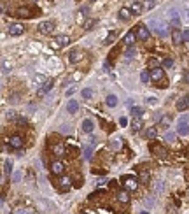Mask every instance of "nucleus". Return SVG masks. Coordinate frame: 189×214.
<instances>
[{
	"label": "nucleus",
	"mask_w": 189,
	"mask_h": 214,
	"mask_svg": "<svg viewBox=\"0 0 189 214\" xmlns=\"http://www.w3.org/2000/svg\"><path fill=\"white\" fill-rule=\"evenodd\" d=\"M67 111H68L70 114H74L79 111V102L77 100H68V104H67Z\"/></svg>",
	"instance_id": "15"
},
{
	"label": "nucleus",
	"mask_w": 189,
	"mask_h": 214,
	"mask_svg": "<svg viewBox=\"0 0 189 214\" xmlns=\"http://www.w3.org/2000/svg\"><path fill=\"white\" fill-rule=\"evenodd\" d=\"M151 79H152L154 83H159V81H163V77H165V70L161 69V67H154V69H151Z\"/></svg>",
	"instance_id": "4"
},
{
	"label": "nucleus",
	"mask_w": 189,
	"mask_h": 214,
	"mask_svg": "<svg viewBox=\"0 0 189 214\" xmlns=\"http://www.w3.org/2000/svg\"><path fill=\"white\" fill-rule=\"evenodd\" d=\"M138 179H140V183H142V184H149V172H147V170H140Z\"/></svg>",
	"instance_id": "25"
},
{
	"label": "nucleus",
	"mask_w": 189,
	"mask_h": 214,
	"mask_svg": "<svg viewBox=\"0 0 189 214\" xmlns=\"http://www.w3.org/2000/svg\"><path fill=\"white\" fill-rule=\"evenodd\" d=\"M81 58H82V53H81V51H77V49H72V51H70V53H68V60H70V62H72V63H77V62H79Z\"/></svg>",
	"instance_id": "12"
},
{
	"label": "nucleus",
	"mask_w": 189,
	"mask_h": 214,
	"mask_svg": "<svg viewBox=\"0 0 189 214\" xmlns=\"http://www.w3.org/2000/svg\"><path fill=\"white\" fill-rule=\"evenodd\" d=\"M168 16H170V25H172V27H179V25H180V18L175 14L173 11H172Z\"/></svg>",
	"instance_id": "23"
},
{
	"label": "nucleus",
	"mask_w": 189,
	"mask_h": 214,
	"mask_svg": "<svg viewBox=\"0 0 189 214\" xmlns=\"http://www.w3.org/2000/svg\"><path fill=\"white\" fill-rule=\"evenodd\" d=\"M140 127H142V121H140L138 118H137V119L133 121V132H138V130H140Z\"/></svg>",
	"instance_id": "37"
},
{
	"label": "nucleus",
	"mask_w": 189,
	"mask_h": 214,
	"mask_svg": "<svg viewBox=\"0 0 189 214\" xmlns=\"http://www.w3.org/2000/svg\"><path fill=\"white\" fill-rule=\"evenodd\" d=\"M96 27V20H88V21L84 23V28L86 30H93Z\"/></svg>",
	"instance_id": "30"
},
{
	"label": "nucleus",
	"mask_w": 189,
	"mask_h": 214,
	"mask_svg": "<svg viewBox=\"0 0 189 214\" xmlns=\"http://www.w3.org/2000/svg\"><path fill=\"white\" fill-rule=\"evenodd\" d=\"M142 9H144V5L138 4V2H135V4L131 5V12H133V14H140V12H142Z\"/></svg>",
	"instance_id": "28"
},
{
	"label": "nucleus",
	"mask_w": 189,
	"mask_h": 214,
	"mask_svg": "<svg viewBox=\"0 0 189 214\" xmlns=\"http://www.w3.org/2000/svg\"><path fill=\"white\" fill-rule=\"evenodd\" d=\"M149 79H151V74H149V72H142V74H140V81H142V83H149Z\"/></svg>",
	"instance_id": "35"
},
{
	"label": "nucleus",
	"mask_w": 189,
	"mask_h": 214,
	"mask_svg": "<svg viewBox=\"0 0 189 214\" xmlns=\"http://www.w3.org/2000/svg\"><path fill=\"white\" fill-rule=\"evenodd\" d=\"M107 105L116 107L117 105V97H116V95H109V97H107Z\"/></svg>",
	"instance_id": "27"
},
{
	"label": "nucleus",
	"mask_w": 189,
	"mask_h": 214,
	"mask_svg": "<svg viewBox=\"0 0 189 214\" xmlns=\"http://www.w3.org/2000/svg\"><path fill=\"white\" fill-rule=\"evenodd\" d=\"M172 65H173V60H172V58H165V60H163V67H172Z\"/></svg>",
	"instance_id": "38"
},
{
	"label": "nucleus",
	"mask_w": 189,
	"mask_h": 214,
	"mask_svg": "<svg viewBox=\"0 0 189 214\" xmlns=\"http://www.w3.org/2000/svg\"><path fill=\"white\" fill-rule=\"evenodd\" d=\"M93 128H95V125H93V121H91V119H84V121H82V130L86 132V134H91V132H93Z\"/></svg>",
	"instance_id": "21"
},
{
	"label": "nucleus",
	"mask_w": 189,
	"mask_h": 214,
	"mask_svg": "<svg viewBox=\"0 0 189 214\" xmlns=\"http://www.w3.org/2000/svg\"><path fill=\"white\" fill-rule=\"evenodd\" d=\"M137 37H138L140 41H147V39H149V30H147L144 25H138V27H137Z\"/></svg>",
	"instance_id": "11"
},
{
	"label": "nucleus",
	"mask_w": 189,
	"mask_h": 214,
	"mask_svg": "<svg viewBox=\"0 0 189 214\" xmlns=\"http://www.w3.org/2000/svg\"><path fill=\"white\" fill-rule=\"evenodd\" d=\"M70 42V39L67 35H56L54 37V41L51 42V46L54 48V49H60V48H65L67 44Z\"/></svg>",
	"instance_id": "2"
},
{
	"label": "nucleus",
	"mask_w": 189,
	"mask_h": 214,
	"mask_svg": "<svg viewBox=\"0 0 189 214\" xmlns=\"http://www.w3.org/2000/svg\"><path fill=\"white\" fill-rule=\"evenodd\" d=\"M130 18H131V11H130V9L123 7L119 11V20H121V21H128Z\"/></svg>",
	"instance_id": "17"
},
{
	"label": "nucleus",
	"mask_w": 189,
	"mask_h": 214,
	"mask_svg": "<svg viewBox=\"0 0 189 214\" xmlns=\"http://www.w3.org/2000/svg\"><path fill=\"white\" fill-rule=\"evenodd\" d=\"M140 214H149V212H147V211H142V212H140Z\"/></svg>",
	"instance_id": "47"
},
{
	"label": "nucleus",
	"mask_w": 189,
	"mask_h": 214,
	"mask_svg": "<svg viewBox=\"0 0 189 214\" xmlns=\"http://www.w3.org/2000/svg\"><path fill=\"white\" fill-rule=\"evenodd\" d=\"M70 183H72V179H70L68 176H63V177L58 179V184H60V190H61V191H68Z\"/></svg>",
	"instance_id": "8"
},
{
	"label": "nucleus",
	"mask_w": 189,
	"mask_h": 214,
	"mask_svg": "<svg viewBox=\"0 0 189 214\" xmlns=\"http://www.w3.org/2000/svg\"><path fill=\"white\" fill-rule=\"evenodd\" d=\"M117 200L121 202V204H128V202H130V195H128V191H126V190L119 191L117 193Z\"/></svg>",
	"instance_id": "20"
},
{
	"label": "nucleus",
	"mask_w": 189,
	"mask_h": 214,
	"mask_svg": "<svg viewBox=\"0 0 189 214\" xmlns=\"http://www.w3.org/2000/svg\"><path fill=\"white\" fill-rule=\"evenodd\" d=\"M156 102H158V100L154 98V97H151V98H147V104H156Z\"/></svg>",
	"instance_id": "44"
},
{
	"label": "nucleus",
	"mask_w": 189,
	"mask_h": 214,
	"mask_svg": "<svg viewBox=\"0 0 189 214\" xmlns=\"http://www.w3.org/2000/svg\"><path fill=\"white\" fill-rule=\"evenodd\" d=\"M89 144H91V146H95V144H96V139H95V137H91V139H89Z\"/></svg>",
	"instance_id": "45"
},
{
	"label": "nucleus",
	"mask_w": 189,
	"mask_h": 214,
	"mask_svg": "<svg viewBox=\"0 0 189 214\" xmlns=\"http://www.w3.org/2000/svg\"><path fill=\"white\" fill-rule=\"evenodd\" d=\"M135 53H137V51H135V48H133V46H130V48H128V49H126V58H133L135 56Z\"/></svg>",
	"instance_id": "33"
},
{
	"label": "nucleus",
	"mask_w": 189,
	"mask_h": 214,
	"mask_svg": "<svg viewBox=\"0 0 189 214\" xmlns=\"http://www.w3.org/2000/svg\"><path fill=\"white\" fill-rule=\"evenodd\" d=\"M63 172H65V165H63L61 162H53V163H51V174L61 176Z\"/></svg>",
	"instance_id": "7"
},
{
	"label": "nucleus",
	"mask_w": 189,
	"mask_h": 214,
	"mask_svg": "<svg viewBox=\"0 0 189 214\" xmlns=\"http://www.w3.org/2000/svg\"><path fill=\"white\" fill-rule=\"evenodd\" d=\"M53 86H54V83H53V81H47V83H44V86H42L40 90L37 91V95H39V97H44V95H46L49 90H53Z\"/></svg>",
	"instance_id": "13"
},
{
	"label": "nucleus",
	"mask_w": 189,
	"mask_h": 214,
	"mask_svg": "<svg viewBox=\"0 0 189 214\" xmlns=\"http://www.w3.org/2000/svg\"><path fill=\"white\" fill-rule=\"evenodd\" d=\"M172 39H173V42H175V44L184 42V35H182V32H180V30H177V28H175L173 32H172Z\"/></svg>",
	"instance_id": "19"
},
{
	"label": "nucleus",
	"mask_w": 189,
	"mask_h": 214,
	"mask_svg": "<svg viewBox=\"0 0 189 214\" xmlns=\"http://www.w3.org/2000/svg\"><path fill=\"white\" fill-rule=\"evenodd\" d=\"M4 172H5L7 176L12 172V162H11V160H7L5 163H4Z\"/></svg>",
	"instance_id": "31"
},
{
	"label": "nucleus",
	"mask_w": 189,
	"mask_h": 214,
	"mask_svg": "<svg viewBox=\"0 0 189 214\" xmlns=\"http://www.w3.org/2000/svg\"><path fill=\"white\" fill-rule=\"evenodd\" d=\"M156 128L154 127H151V128H147L145 130V139H149V141H152V139H156Z\"/></svg>",
	"instance_id": "26"
},
{
	"label": "nucleus",
	"mask_w": 189,
	"mask_h": 214,
	"mask_svg": "<svg viewBox=\"0 0 189 214\" xmlns=\"http://www.w3.org/2000/svg\"><path fill=\"white\" fill-rule=\"evenodd\" d=\"M91 156H93V146L89 144V146H86L82 149V158L88 162V160H91Z\"/></svg>",
	"instance_id": "22"
},
{
	"label": "nucleus",
	"mask_w": 189,
	"mask_h": 214,
	"mask_svg": "<svg viewBox=\"0 0 189 214\" xmlns=\"http://www.w3.org/2000/svg\"><path fill=\"white\" fill-rule=\"evenodd\" d=\"M177 132H179V135H187V134H189L187 121H180V123H179V128H177Z\"/></svg>",
	"instance_id": "18"
},
{
	"label": "nucleus",
	"mask_w": 189,
	"mask_h": 214,
	"mask_svg": "<svg viewBox=\"0 0 189 214\" xmlns=\"http://www.w3.org/2000/svg\"><path fill=\"white\" fill-rule=\"evenodd\" d=\"M175 107H177V111H186V109L189 107V95H184L182 98L177 100Z\"/></svg>",
	"instance_id": "10"
},
{
	"label": "nucleus",
	"mask_w": 189,
	"mask_h": 214,
	"mask_svg": "<svg viewBox=\"0 0 189 214\" xmlns=\"http://www.w3.org/2000/svg\"><path fill=\"white\" fill-rule=\"evenodd\" d=\"M9 146L12 148V149H21L23 148V139L19 135H12L9 139Z\"/></svg>",
	"instance_id": "9"
},
{
	"label": "nucleus",
	"mask_w": 189,
	"mask_h": 214,
	"mask_svg": "<svg viewBox=\"0 0 189 214\" xmlns=\"http://www.w3.org/2000/svg\"><path fill=\"white\" fill-rule=\"evenodd\" d=\"M91 97H93V91H91L89 88H86V90H82V98H86V100H89Z\"/></svg>",
	"instance_id": "34"
},
{
	"label": "nucleus",
	"mask_w": 189,
	"mask_h": 214,
	"mask_svg": "<svg viewBox=\"0 0 189 214\" xmlns=\"http://www.w3.org/2000/svg\"><path fill=\"white\" fill-rule=\"evenodd\" d=\"M182 35H184V42H189V30H184Z\"/></svg>",
	"instance_id": "40"
},
{
	"label": "nucleus",
	"mask_w": 189,
	"mask_h": 214,
	"mask_svg": "<svg viewBox=\"0 0 189 214\" xmlns=\"http://www.w3.org/2000/svg\"><path fill=\"white\" fill-rule=\"evenodd\" d=\"M142 114H144V109H142V107H133V109H131V116H133V118H140Z\"/></svg>",
	"instance_id": "29"
},
{
	"label": "nucleus",
	"mask_w": 189,
	"mask_h": 214,
	"mask_svg": "<svg viewBox=\"0 0 189 214\" xmlns=\"http://www.w3.org/2000/svg\"><path fill=\"white\" fill-rule=\"evenodd\" d=\"M16 16H28V11H26V9H19Z\"/></svg>",
	"instance_id": "41"
},
{
	"label": "nucleus",
	"mask_w": 189,
	"mask_h": 214,
	"mask_svg": "<svg viewBox=\"0 0 189 214\" xmlns=\"http://www.w3.org/2000/svg\"><path fill=\"white\" fill-rule=\"evenodd\" d=\"M53 155L54 156H63L65 155V144H54L53 146Z\"/></svg>",
	"instance_id": "16"
},
{
	"label": "nucleus",
	"mask_w": 189,
	"mask_h": 214,
	"mask_svg": "<svg viewBox=\"0 0 189 214\" xmlns=\"http://www.w3.org/2000/svg\"><path fill=\"white\" fill-rule=\"evenodd\" d=\"M16 214H28V211H26V209H18Z\"/></svg>",
	"instance_id": "43"
},
{
	"label": "nucleus",
	"mask_w": 189,
	"mask_h": 214,
	"mask_svg": "<svg viewBox=\"0 0 189 214\" xmlns=\"http://www.w3.org/2000/svg\"><path fill=\"white\" fill-rule=\"evenodd\" d=\"M123 184H124L126 190L135 191V190L138 188V181H137L135 177H131V176H126V177H123Z\"/></svg>",
	"instance_id": "3"
},
{
	"label": "nucleus",
	"mask_w": 189,
	"mask_h": 214,
	"mask_svg": "<svg viewBox=\"0 0 189 214\" xmlns=\"http://www.w3.org/2000/svg\"><path fill=\"white\" fill-rule=\"evenodd\" d=\"M25 32V28H23V25H11L9 28H7V34L11 37H18V35H21Z\"/></svg>",
	"instance_id": "6"
},
{
	"label": "nucleus",
	"mask_w": 189,
	"mask_h": 214,
	"mask_svg": "<svg viewBox=\"0 0 189 214\" xmlns=\"http://www.w3.org/2000/svg\"><path fill=\"white\" fill-rule=\"evenodd\" d=\"M152 151L159 158H166V149H165V148H161V146H152Z\"/></svg>",
	"instance_id": "24"
},
{
	"label": "nucleus",
	"mask_w": 189,
	"mask_h": 214,
	"mask_svg": "<svg viewBox=\"0 0 189 214\" xmlns=\"http://www.w3.org/2000/svg\"><path fill=\"white\" fill-rule=\"evenodd\" d=\"M156 5V0H144V7L149 11V9H152Z\"/></svg>",
	"instance_id": "32"
},
{
	"label": "nucleus",
	"mask_w": 189,
	"mask_h": 214,
	"mask_svg": "<svg viewBox=\"0 0 189 214\" xmlns=\"http://www.w3.org/2000/svg\"><path fill=\"white\" fill-rule=\"evenodd\" d=\"M135 39H138V37H137V34H135V32H128V34L124 35V39H123V42H124L126 46H133Z\"/></svg>",
	"instance_id": "14"
},
{
	"label": "nucleus",
	"mask_w": 189,
	"mask_h": 214,
	"mask_svg": "<svg viewBox=\"0 0 189 214\" xmlns=\"http://www.w3.org/2000/svg\"><path fill=\"white\" fill-rule=\"evenodd\" d=\"M39 32L40 34H51L53 30H54V23L53 21H42V23H39Z\"/></svg>",
	"instance_id": "5"
},
{
	"label": "nucleus",
	"mask_w": 189,
	"mask_h": 214,
	"mask_svg": "<svg viewBox=\"0 0 189 214\" xmlns=\"http://www.w3.org/2000/svg\"><path fill=\"white\" fill-rule=\"evenodd\" d=\"M114 39H116V32H110L109 37L105 39V44H112V42H114Z\"/></svg>",
	"instance_id": "36"
},
{
	"label": "nucleus",
	"mask_w": 189,
	"mask_h": 214,
	"mask_svg": "<svg viewBox=\"0 0 189 214\" xmlns=\"http://www.w3.org/2000/svg\"><path fill=\"white\" fill-rule=\"evenodd\" d=\"M119 125H121V127H126V125H128V119H126V118H121V119H119Z\"/></svg>",
	"instance_id": "42"
},
{
	"label": "nucleus",
	"mask_w": 189,
	"mask_h": 214,
	"mask_svg": "<svg viewBox=\"0 0 189 214\" xmlns=\"http://www.w3.org/2000/svg\"><path fill=\"white\" fill-rule=\"evenodd\" d=\"M173 139H175V134H172V132H168L165 135V141H168V142H173Z\"/></svg>",
	"instance_id": "39"
},
{
	"label": "nucleus",
	"mask_w": 189,
	"mask_h": 214,
	"mask_svg": "<svg viewBox=\"0 0 189 214\" xmlns=\"http://www.w3.org/2000/svg\"><path fill=\"white\" fill-rule=\"evenodd\" d=\"M147 25H149V28H152V32H156L159 37H166L168 35V27L166 25H161V23L156 21V20H151Z\"/></svg>",
	"instance_id": "1"
},
{
	"label": "nucleus",
	"mask_w": 189,
	"mask_h": 214,
	"mask_svg": "<svg viewBox=\"0 0 189 214\" xmlns=\"http://www.w3.org/2000/svg\"><path fill=\"white\" fill-rule=\"evenodd\" d=\"M186 81L189 83V72H186Z\"/></svg>",
	"instance_id": "46"
}]
</instances>
